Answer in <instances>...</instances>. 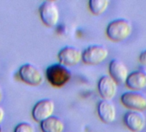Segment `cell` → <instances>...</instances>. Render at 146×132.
Masks as SVG:
<instances>
[{"mask_svg":"<svg viewBox=\"0 0 146 132\" xmlns=\"http://www.w3.org/2000/svg\"><path fill=\"white\" fill-rule=\"evenodd\" d=\"M0 132H2V129H1V126H0Z\"/></svg>","mask_w":146,"mask_h":132,"instance_id":"20","label":"cell"},{"mask_svg":"<svg viewBox=\"0 0 146 132\" xmlns=\"http://www.w3.org/2000/svg\"><path fill=\"white\" fill-rule=\"evenodd\" d=\"M98 114L105 124H111L116 118V108L110 101L102 100L98 104Z\"/></svg>","mask_w":146,"mask_h":132,"instance_id":"12","label":"cell"},{"mask_svg":"<svg viewBox=\"0 0 146 132\" xmlns=\"http://www.w3.org/2000/svg\"><path fill=\"white\" fill-rule=\"evenodd\" d=\"M2 100H3V91H2V88L0 87V102L2 101Z\"/></svg>","mask_w":146,"mask_h":132,"instance_id":"19","label":"cell"},{"mask_svg":"<svg viewBox=\"0 0 146 132\" xmlns=\"http://www.w3.org/2000/svg\"><path fill=\"white\" fill-rule=\"evenodd\" d=\"M126 85L132 91H139L146 88V71L138 70L131 72L126 81Z\"/></svg>","mask_w":146,"mask_h":132,"instance_id":"13","label":"cell"},{"mask_svg":"<svg viewBox=\"0 0 146 132\" xmlns=\"http://www.w3.org/2000/svg\"><path fill=\"white\" fill-rule=\"evenodd\" d=\"M19 76L22 82L31 86H39L44 82L41 70L31 64H23L19 70Z\"/></svg>","mask_w":146,"mask_h":132,"instance_id":"5","label":"cell"},{"mask_svg":"<svg viewBox=\"0 0 146 132\" xmlns=\"http://www.w3.org/2000/svg\"><path fill=\"white\" fill-rule=\"evenodd\" d=\"M139 62L142 64H145L146 65V50L143 51L140 55H139Z\"/></svg>","mask_w":146,"mask_h":132,"instance_id":"17","label":"cell"},{"mask_svg":"<svg viewBox=\"0 0 146 132\" xmlns=\"http://www.w3.org/2000/svg\"><path fill=\"white\" fill-rule=\"evenodd\" d=\"M4 115H5V113H4V110L3 108L0 106V124L3 122V119H4Z\"/></svg>","mask_w":146,"mask_h":132,"instance_id":"18","label":"cell"},{"mask_svg":"<svg viewBox=\"0 0 146 132\" xmlns=\"http://www.w3.org/2000/svg\"><path fill=\"white\" fill-rule=\"evenodd\" d=\"M55 111V103L50 99H44L38 101L33 108L32 115L35 121L41 123L50 118Z\"/></svg>","mask_w":146,"mask_h":132,"instance_id":"7","label":"cell"},{"mask_svg":"<svg viewBox=\"0 0 146 132\" xmlns=\"http://www.w3.org/2000/svg\"><path fill=\"white\" fill-rule=\"evenodd\" d=\"M46 78L53 87L62 88L71 80L72 73L66 66L55 64L47 68Z\"/></svg>","mask_w":146,"mask_h":132,"instance_id":"2","label":"cell"},{"mask_svg":"<svg viewBox=\"0 0 146 132\" xmlns=\"http://www.w3.org/2000/svg\"><path fill=\"white\" fill-rule=\"evenodd\" d=\"M14 132H35V128L29 123H21L15 126Z\"/></svg>","mask_w":146,"mask_h":132,"instance_id":"16","label":"cell"},{"mask_svg":"<svg viewBox=\"0 0 146 132\" xmlns=\"http://www.w3.org/2000/svg\"><path fill=\"white\" fill-rule=\"evenodd\" d=\"M109 56V50L103 45H92L82 52V61L86 64L97 65L102 64Z\"/></svg>","mask_w":146,"mask_h":132,"instance_id":"3","label":"cell"},{"mask_svg":"<svg viewBox=\"0 0 146 132\" xmlns=\"http://www.w3.org/2000/svg\"><path fill=\"white\" fill-rule=\"evenodd\" d=\"M123 121L125 125L133 132L142 131L145 126V118L140 112L129 111L126 113Z\"/></svg>","mask_w":146,"mask_h":132,"instance_id":"11","label":"cell"},{"mask_svg":"<svg viewBox=\"0 0 146 132\" xmlns=\"http://www.w3.org/2000/svg\"><path fill=\"white\" fill-rule=\"evenodd\" d=\"M109 0H90L89 9L93 15H99L106 11L109 7Z\"/></svg>","mask_w":146,"mask_h":132,"instance_id":"15","label":"cell"},{"mask_svg":"<svg viewBox=\"0 0 146 132\" xmlns=\"http://www.w3.org/2000/svg\"><path fill=\"white\" fill-rule=\"evenodd\" d=\"M58 60L64 66H74L82 60V52L74 46H65L58 52Z\"/></svg>","mask_w":146,"mask_h":132,"instance_id":"8","label":"cell"},{"mask_svg":"<svg viewBox=\"0 0 146 132\" xmlns=\"http://www.w3.org/2000/svg\"><path fill=\"white\" fill-rule=\"evenodd\" d=\"M132 32L133 25L125 18L115 19L110 21L106 27L107 37L115 42L125 40L131 35Z\"/></svg>","mask_w":146,"mask_h":132,"instance_id":"1","label":"cell"},{"mask_svg":"<svg viewBox=\"0 0 146 132\" xmlns=\"http://www.w3.org/2000/svg\"><path fill=\"white\" fill-rule=\"evenodd\" d=\"M40 128L42 132H63L65 125L62 119L51 116L40 123Z\"/></svg>","mask_w":146,"mask_h":132,"instance_id":"14","label":"cell"},{"mask_svg":"<svg viewBox=\"0 0 146 132\" xmlns=\"http://www.w3.org/2000/svg\"><path fill=\"white\" fill-rule=\"evenodd\" d=\"M121 101L124 107L132 111L142 112L146 110V97L139 92L128 91L122 94Z\"/></svg>","mask_w":146,"mask_h":132,"instance_id":"6","label":"cell"},{"mask_svg":"<svg viewBox=\"0 0 146 132\" xmlns=\"http://www.w3.org/2000/svg\"><path fill=\"white\" fill-rule=\"evenodd\" d=\"M109 72L110 77L119 85L126 83L129 75L127 65L120 59L114 58L109 64Z\"/></svg>","mask_w":146,"mask_h":132,"instance_id":"9","label":"cell"},{"mask_svg":"<svg viewBox=\"0 0 146 132\" xmlns=\"http://www.w3.org/2000/svg\"><path fill=\"white\" fill-rule=\"evenodd\" d=\"M39 15L43 23L49 27L56 26L60 19L59 9L53 1H44L39 7Z\"/></svg>","mask_w":146,"mask_h":132,"instance_id":"4","label":"cell"},{"mask_svg":"<svg viewBox=\"0 0 146 132\" xmlns=\"http://www.w3.org/2000/svg\"><path fill=\"white\" fill-rule=\"evenodd\" d=\"M118 84L110 77V76H103L98 82V89L100 96L104 101L112 100L117 93Z\"/></svg>","mask_w":146,"mask_h":132,"instance_id":"10","label":"cell"}]
</instances>
